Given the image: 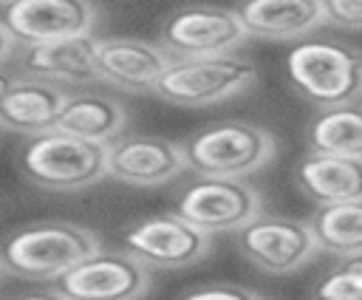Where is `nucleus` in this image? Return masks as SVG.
<instances>
[{"mask_svg":"<svg viewBox=\"0 0 362 300\" xmlns=\"http://www.w3.org/2000/svg\"><path fill=\"white\" fill-rule=\"evenodd\" d=\"M99 249V235L74 221H37L0 243L6 272L23 280H57Z\"/></svg>","mask_w":362,"mask_h":300,"instance_id":"1","label":"nucleus"},{"mask_svg":"<svg viewBox=\"0 0 362 300\" xmlns=\"http://www.w3.org/2000/svg\"><path fill=\"white\" fill-rule=\"evenodd\" d=\"M20 173L45 192H79L107 178V144L62 130L31 136L17 156Z\"/></svg>","mask_w":362,"mask_h":300,"instance_id":"2","label":"nucleus"},{"mask_svg":"<svg viewBox=\"0 0 362 300\" xmlns=\"http://www.w3.org/2000/svg\"><path fill=\"white\" fill-rule=\"evenodd\" d=\"M291 88L322 108L362 102V51L337 40H297L286 54Z\"/></svg>","mask_w":362,"mask_h":300,"instance_id":"3","label":"nucleus"},{"mask_svg":"<svg viewBox=\"0 0 362 300\" xmlns=\"http://www.w3.org/2000/svg\"><path fill=\"white\" fill-rule=\"evenodd\" d=\"M277 153L274 136L255 122L223 119L204 125L184 142L187 170L198 175L246 178L263 170Z\"/></svg>","mask_w":362,"mask_h":300,"instance_id":"4","label":"nucleus"},{"mask_svg":"<svg viewBox=\"0 0 362 300\" xmlns=\"http://www.w3.org/2000/svg\"><path fill=\"white\" fill-rule=\"evenodd\" d=\"M257 82V65L240 54L173 59L158 76L153 96L175 108H212L246 93Z\"/></svg>","mask_w":362,"mask_h":300,"instance_id":"5","label":"nucleus"},{"mask_svg":"<svg viewBox=\"0 0 362 300\" xmlns=\"http://www.w3.org/2000/svg\"><path fill=\"white\" fill-rule=\"evenodd\" d=\"M238 252L266 275H291L320 252L311 224L288 215H255L235 232Z\"/></svg>","mask_w":362,"mask_h":300,"instance_id":"6","label":"nucleus"},{"mask_svg":"<svg viewBox=\"0 0 362 300\" xmlns=\"http://www.w3.org/2000/svg\"><path fill=\"white\" fill-rule=\"evenodd\" d=\"M184 221L206 235L238 232L255 215L263 212L260 192L243 178L198 175L178 195V209Z\"/></svg>","mask_w":362,"mask_h":300,"instance_id":"7","label":"nucleus"},{"mask_svg":"<svg viewBox=\"0 0 362 300\" xmlns=\"http://www.w3.org/2000/svg\"><path fill=\"white\" fill-rule=\"evenodd\" d=\"M68 300H141L153 272L124 249H96L54 280Z\"/></svg>","mask_w":362,"mask_h":300,"instance_id":"8","label":"nucleus"},{"mask_svg":"<svg viewBox=\"0 0 362 300\" xmlns=\"http://www.w3.org/2000/svg\"><path fill=\"white\" fill-rule=\"evenodd\" d=\"M246 31L235 8L221 6H187L173 11L158 31V45L173 59L232 54L246 42Z\"/></svg>","mask_w":362,"mask_h":300,"instance_id":"9","label":"nucleus"},{"mask_svg":"<svg viewBox=\"0 0 362 300\" xmlns=\"http://www.w3.org/2000/svg\"><path fill=\"white\" fill-rule=\"evenodd\" d=\"M212 249V235L195 229L178 212L150 215L124 232V252L153 269H184L204 260Z\"/></svg>","mask_w":362,"mask_h":300,"instance_id":"10","label":"nucleus"},{"mask_svg":"<svg viewBox=\"0 0 362 300\" xmlns=\"http://www.w3.org/2000/svg\"><path fill=\"white\" fill-rule=\"evenodd\" d=\"M8 40L37 45L96 31L99 8L93 0H8L3 8Z\"/></svg>","mask_w":362,"mask_h":300,"instance_id":"11","label":"nucleus"},{"mask_svg":"<svg viewBox=\"0 0 362 300\" xmlns=\"http://www.w3.org/2000/svg\"><path fill=\"white\" fill-rule=\"evenodd\" d=\"M181 173H187L181 142L133 133L107 144V175L127 187H161L175 181Z\"/></svg>","mask_w":362,"mask_h":300,"instance_id":"12","label":"nucleus"},{"mask_svg":"<svg viewBox=\"0 0 362 300\" xmlns=\"http://www.w3.org/2000/svg\"><path fill=\"white\" fill-rule=\"evenodd\" d=\"M173 57L158 45V40L141 37H99L96 40V76L99 82L127 91V93H153L158 76L167 71Z\"/></svg>","mask_w":362,"mask_h":300,"instance_id":"13","label":"nucleus"},{"mask_svg":"<svg viewBox=\"0 0 362 300\" xmlns=\"http://www.w3.org/2000/svg\"><path fill=\"white\" fill-rule=\"evenodd\" d=\"M96 34H79L37 45H20L14 51V71L23 76H34L54 85H90L99 82L93 54H96Z\"/></svg>","mask_w":362,"mask_h":300,"instance_id":"14","label":"nucleus"},{"mask_svg":"<svg viewBox=\"0 0 362 300\" xmlns=\"http://www.w3.org/2000/svg\"><path fill=\"white\" fill-rule=\"evenodd\" d=\"M68 88L17 74L0 91V130L40 136L57 127V116L65 105Z\"/></svg>","mask_w":362,"mask_h":300,"instance_id":"15","label":"nucleus"},{"mask_svg":"<svg viewBox=\"0 0 362 300\" xmlns=\"http://www.w3.org/2000/svg\"><path fill=\"white\" fill-rule=\"evenodd\" d=\"M235 14L255 40H305L325 25L322 0H240Z\"/></svg>","mask_w":362,"mask_h":300,"instance_id":"16","label":"nucleus"},{"mask_svg":"<svg viewBox=\"0 0 362 300\" xmlns=\"http://www.w3.org/2000/svg\"><path fill=\"white\" fill-rule=\"evenodd\" d=\"M127 108L122 99H116L113 93H99V91H79V93H68L65 105L57 116V130L88 139V142H99V144H110L113 139H119L127 127Z\"/></svg>","mask_w":362,"mask_h":300,"instance_id":"17","label":"nucleus"},{"mask_svg":"<svg viewBox=\"0 0 362 300\" xmlns=\"http://www.w3.org/2000/svg\"><path fill=\"white\" fill-rule=\"evenodd\" d=\"M297 187L322 204H339L362 198V158L328 156V153H305L294 167Z\"/></svg>","mask_w":362,"mask_h":300,"instance_id":"18","label":"nucleus"},{"mask_svg":"<svg viewBox=\"0 0 362 300\" xmlns=\"http://www.w3.org/2000/svg\"><path fill=\"white\" fill-rule=\"evenodd\" d=\"M320 252L334 258H362V198L322 204L308 218Z\"/></svg>","mask_w":362,"mask_h":300,"instance_id":"19","label":"nucleus"},{"mask_svg":"<svg viewBox=\"0 0 362 300\" xmlns=\"http://www.w3.org/2000/svg\"><path fill=\"white\" fill-rule=\"evenodd\" d=\"M308 150L328 156L362 158V105H337L322 108L305 127Z\"/></svg>","mask_w":362,"mask_h":300,"instance_id":"20","label":"nucleus"},{"mask_svg":"<svg viewBox=\"0 0 362 300\" xmlns=\"http://www.w3.org/2000/svg\"><path fill=\"white\" fill-rule=\"evenodd\" d=\"M311 300H362V258H351L325 272L314 283Z\"/></svg>","mask_w":362,"mask_h":300,"instance_id":"21","label":"nucleus"},{"mask_svg":"<svg viewBox=\"0 0 362 300\" xmlns=\"http://www.w3.org/2000/svg\"><path fill=\"white\" fill-rule=\"evenodd\" d=\"M325 23L345 31H362V0H322Z\"/></svg>","mask_w":362,"mask_h":300,"instance_id":"22","label":"nucleus"},{"mask_svg":"<svg viewBox=\"0 0 362 300\" xmlns=\"http://www.w3.org/2000/svg\"><path fill=\"white\" fill-rule=\"evenodd\" d=\"M181 300H266V297L240 283H209L187 292Z\"/></svg>","mask_w":362,"mask_h":300,"instance_id":"23","label":"nucleus"},{"mask_svg":"<svg viewBox=\"0 0 362 300\" xmlns=\"http://www.w3.org/2000/svg\"><path fill=\"white\" fill-rule=\"evenodd\" d=\"M14 51H17V45L8 37H0V91L17 76V71H14Z\"/></svg>","mask_w":362,"mask_h":300,"instance_id":"24","label":"nucleus"},{"mask_svg":"<svg viewBox=\"0 0 362 300\" xmlns=\"http://www.w3.org/2000/svg\"><path fill=\"white\" fill-rule=\"evenodd\" d=\"M14 300H68L65 294H59L57 289H34V292H23Z\"/></svg>","mask_w":362,"mask_h":300,"instance_id":"25","label":"nucleus"},{"mask_svg":"<svg viewBox=\"0 0 362 300\" xmlns=\"http://www.w3.org/2000/svg\"><path fill=\"white\" fill-rule=\"evenodd\" d=\"M3 8H6V3L0 0V37H8V34H6V23H3Z\"/></svg>","mask_w":362,"mask_h":300,"instance_id":"26","label":"nucleus"},{"mask_svg":"<svg viewBox=\"0 0 362 300\" xmlns=\"http://www.w3.org/2000/svg\"><path fill=\"white\" fill-rule=\"evenodd\" d=\"M6 275V263H3V255H0V277Z\"/></svg>","mask_w":362,"mask_h":300,"instance_id":"27","label":"nucleus"},{"mask_svg":"<svg viewBox=\"0 0 362 300\" xmlns=\"http://www.w3.org/2000/svg\"><path fill=\"white\" fill-rule=\"evenodd\" d=\"M3 3H8V0H3Z\"/></svg>","mask_w":362,"mask_h":300,"instance_id":"28","label":"nucleus"}]
</instances>
